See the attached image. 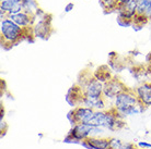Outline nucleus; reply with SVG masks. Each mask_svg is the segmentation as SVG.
<instances>
[{
    "mask_svg": "<svg viewBox=\"0 0 151 149\" xmlns=\"http://www.w3.org/2000/svg\"><path fill=\"white\" fill-rule=\"evenodd\" d=\"M90 124L93 126L102 127L110 132L122 130L126 125L124 119H122L121 116L113 108H110L109 110L95 111Z\"/></svg>",
    "mask_w": 151,
    "mask_h": 149,
    "instance_id": "obj_1",
    "label": "nucleus"
},
{
    "mask_svg": "<svg viewBox=\"0 0 151 149\" xmlns=\"http://www.w3.org/2000/svg\"><path fill=\"white\" fill-rule=\"evenodd\" d=\"M27 31L9 18L2 19L0 23V36L2 46L15 45L24 36H27Z\"/></svg>",
    "mask_w": 151,
    "mask_h": 149,
    "instance_id": "obj_2",
    "label": "nucleus"
},
{
    "mask_svg": "<svg viewBox=\"0 0 151 149\" xmlns=\"http://www.w3.org/2000/svg\"><path fill=\"white\" fill-rule=\"evenodd\" d=\"M77 85L81 87L83 95L87 97L101 98L103 97V84L93 76V74H82Z\"/></svg>",
    "mask_w": 151,
    "mask_h": 149,
    "instance_id": "obj_3",
    "label": "nucleus"
},
{
    "mask_svg": "<svg viewBox=\"0 0 151 149\" xmlns=\"http://www.w3.org/2000/svg\"><path fill=\"white\" fill-rule=\"evenodd\" d=\"M138 104H139V101H138V98H137L134 89L127 88L126 90L122 92L119 95H117L115 97V99L112 102L111 108H113L122 118V114L126 110H128L129 108H132V107Z\"/></svg>",
    "mask_w": 151,
    "mask_h": 149,
    "instance_id": "obj_4",
    "label": "nucleus"
},
{
    "mask_svg": "<svg viewBox=\"0 0 151 149\" xmlns=\"http://www.w3.org/2000/svg\"><path fill=\"white\" fill-rule=\"evenodd\" d=\"M95 111L93 109L78 106L71 110L68 113V120L71 123V126L77 123H88L90 124L93 116H94Z\"/></svg>",
    "mask_w": 151,
    "mask_h": 149,
    "instance_id": "obj_5",
    "label": "nucleus"
},
{
    "mask_svg": "<svg viewBox=\"0 0 151 149\" xmlns=\"http://www.w3.org/2000/svg\"><path fill=\"white\" fill-rule=\"evenodd\" d=\"M126 89H127V87L119 78L112 77L109 82L103 84V98L106 101L113 102L117 95H119L122 92Z\"/></svg>",
    "mask_w": 151,
    "mask_h": 149,
    "instance_id": "obj_6",
    "label": "nucleus"
},
{
    "mask_svg": "<svg viewBox=\"0 0 151 149\" xmlns=\"http://www.w3.org/2000/svg\"><path fill=\"white\" fill-rule=\"evenodd\" d=\"M93 125L88 123H77L72 125L70 131L68 132L69 135H71L72 137L76 138L79 144L87 140L88 138L92 137L93 135Z\"/></svg>",
    "mask_w": 151,
    "mask_h": 149,
    "instance_id": "obj_7",
    "label": "nucleus"
},
{
    "mask_svg": "<svg viewBox=\"0 0 151 149\" xmlns=\"http://www.w3.org/2000/svg\"><path fill=\"white\" fill-rule=\"evenodd\" d=\"M134 92L138 98L139 104L145 106L146 108L151 107V82L140 83Z\"/></svg>",
    "mask_w": 151,
    "mask_h": 149,
    "instance_id": "obj_8",
    "label": "nucleus"
},
{
    "mask_svg": "<svg viewBox=\"0 0 151 149\" xmlns=\"http://www.w3.org/2000/svg\"><path fill=\"white\" fill-rule=\"evenodd\" d=\"M50 16L48 14H46L43 19H41L34 26H33V34H34L36 37L41 38H46L48 37L49 32L52 30V25H50Z\"/></svg>",
    "mask_w": 151,
    "mask_h": 149,
    "instance_id": "obj_9",
    "label": "nucleus"
},
{
    "mask_svg": "<svg viewBox=\"0 0 151 149\" xmlns=\"http://www.w3.org/2000/svg\"><path fill=\"white\" fill-rule=\"evenodd\" d=\"M9 19H11L14 23H17L19 26H21L24 30H29V28H33L35 22V16L32 14H29L27 12L21 11L20 13L13 15H9Z\"/></svg>",
    "mask_w": 151,
    "mask_h": 149,
    "instance_id": "obj_10",
    "label": "nucleus"
},
{
    "mask_svg": "<svg viewBox=\"0 0 151 149\" xmlns=\"http://www.w3.org/2000/svg\"><path fill=\"white\" fill-rule=\"evenodd\" d=\"M80 145L86 149H109L110 138L106 136L102 137H90L87 140L82 142Z\"/></svg>",
    "mask_w": 151,
    "mask_h": 149,
    "instance_id": "obj_11",
    "label": "nucleus"
},
{
    "mask_svg": "<svg viewBox=\"0 0 151 149\" xmlns=\"http://www.w3.org/2000/svg\"><path fill=\"white\" fill-rule=\"evenodd\" d=\"M80 106L82 107H87V108L93 109L94 111H101V110H107V104H106V100L103 97L101 98H92V97H87L83 96L81 99Z\"/></svg>",
    "mask_w": 151,
    "mask_h": 149,
    "instance_id": "obj_12",
    "label": "nucleus"
},
{
    "mask_svg": "<svg viewBox=\"0 0 151 149\" xmlns=\"http://www.w3.org/2000/svg\"><path fill=\"white\" fill-rule=\"evenodd\" d=\"M83 92L81 89V87L79 85H73L69 89L68 94H67V97H66V100L71 107L76 108L80 106V102H81V99L83 98Z\"/></svg>",
    "mask_w": 151,
    "mask_h": 149,
    "instance_id": "obj_13",
    "label": "nucleus"
},
{
    "mask_svg": "<svg viewBox=\"0 0 151 149\" xmlns=\"http://www.w3.org/2000/svg\"><path fill=\"white\" fill-rule=\"evenodd\" d=\"M0 11H4L8 16L17 14V13H20L21 11H23L22 4H17L12 1H9V0L0 1Z\"/></svg>",
    "mask_w": 151,
    "mask_h": 149,
    "instance_id": "obj_14",
    "label": "nucleus"
},
{
    "mask_svg": "<svg viewBox=\"0 0 151 149\" xmlns=\"http://www.w3.org/2000/svg\"><path fill=\"white\" fill-rule=\"evenodd\" d=\"M93 76H94L98 81H100L102 84L109 82L111 78L114 77L113 75H112V72H111L110 67H106V65H102V67H98L94 71V73H93Z\"/></svg>",
    "mask_w": 151,
    "mask_h": 149,
    "instance_id": "obj_15",
    "label": "nucleus"
},
{
    "mask_svg": "<svg viewBox=\"0 0 151 149\" xmlns=\"http://www.w3.org/2000/svg\"><path fill=\"white\" fill-rule=\"evenodd\" d=\"M137 14L145 15L151 20V0H137Z\"/></svg>",
    "mask_w": 151,
    "mask_h": 149,
    "instance_id": "obj_16",
    "label": "nucleus"
},
{
    "mask_svg": "<svg viewBox=\"0 0 151 149\" xmlns=\"http://www.w3.org/2000/svg\"><path fill=\"white\" fill-rule=\"evenodd\" d=\"M40 7L36 0H22V10L29 14L34 15Z\"/></svg>",
    "mask_w": 151,
    "mask_h": 149,
    "instance_id": "obj_17",
    "label": "nucleus"
},
{
    "mask_svg": "<svg viewBox=\"0 0 151 149\" xmlns=\"http://www.w3.org/2000/svg\"><path fill=\"white\" fill-rule=\"evenodd\" d=\"M100 2L102 4V7L107 10V11H112V10H117L118 8V2L117 0H100Z\"/></svg>",
    "mask_w": 151,
    "mask_h": 149,
    "instance_id": "obj_18",
    "label": "nucleus"
},
{
    "mask_svg": "<svg viewBox=\"0 0 151 149\" xmlns=\"http://www.w3.org/2000/svg\"><path fill=\"white\" fill-rule=\"evenodd\" d=\"M148 21L149 20L145 16V15H141V14H136V16L134 18V20H132V24L134 25L138 26V27H141V26L146 25L148 23Z\"/></svg>",
    "mask_w": 151,
    "mask_h": 149,
    "instance_id": "obj_19",
    "label": "nucleus"
},
{
    "mask_svg": "<svg viewBox=\"0 0 151 149\" xmlns=\"http://www.w3.org/2000/svg\"><path fill=\"white\" fill-rule=\"evenodd\" d=\"M124 142L117 137H111L110 138V147L109 149H122Z\"/></svg>",
    "mask_w": 151,
    "mask_h": 149,
    "instance_id": "obj_20",
    "label": "nucleus"
},
{
    "mask_svg": "<svg viewBox=\"0 0 151 149\" xmlns=\"http://www.w3.org/2000/svg\"><path fill=\"white\" fill-rule=\"evenodd\" d=\"M63 142H64L65 144H79V142H78L76 138H73L71 135H69V134H67V136L64 138V140H63Z\"/></svg>",
    "mask_w": 151,
    "mask_h": 149,
    "instance_id": "obj_21",
    "label": "nucleus"
},
{
    "mask_svg": "<svg viewBox=\"0 0 151 149\" xmlns=\"http://www.w3.org/2000/svg\"><path fill=\"white\" fill-rule=\"evenodd\" d=\"M137 147H138V149H150L151 144L146 142V140H140V142H138V144H137Z\"/></svg>",
    "mask_w": 151,
    "mask_h": 149,
    "instance_id": "obj_22",
    "label": "nucleus"
},
{
    "mask_svg": "<svg viewBox=\"0 0 151 149\" xmlns=\"http://www.w3.org/2000/svg\"><path fill=\"white\" fill-rule=\"evenodd\" d=\"M122 149H138V147H137V145L132 144V143L124 142V144L122 146Z\"/></svg>",
    "mask_w": 151,
    "mask_h": 149,
    "instance_id": "obj_23",
    "label": "nucleus"
},
{
    "mask_svg": "<svg viewBox=\"0 0 151 149\" xmlns=\"http://www.w3.org/2000/svg\"><path fill=\"white\" fill-rule=\"evenodd\" d=\"M147 77L148 82H151V64H148L147 65Z\"/></svg>",
    "mask_w": 151,
    "mask_h": 149,
    "instance_id": "obj_24",
    "label": "nucleus"
},
{
    "mask_svg": "<svg viewBox=\"0 0 151 149\" xmlns=\"http://www.w3.org/2000/svg\"><path fill=\"white\" fill-rule=\"evenodd\" d=\"M71 9H73V4H68L67 6H66V8H65V12H69L71 11Z\"/></svg>",
    "mask_w": 151,
    "mask_h": 149,
    "instance_id": "obj_25",
    "label": "nucleus"
},
{
    "mask_svg": "<svg viewBox=\"0 0 151 149\" xmlns=\"http://www.w3.org/2000/svg\"><path fill=\"white\" fill-rule=\"evenodd\" d=\"M129 1H132V0H117V2H118V6H119V4H128Z\"/></svg>",
    "mask_w": 151,
    "mask_h": 149,
    "instance_id": "obj_26",
    "label": "nucleus"
},
{
    "mask_svg": "<svg viewBox=\"0 0 151 149\" xmlns=\"http://www.w3.org/2000/svg\"><path fill=\"white\" fill-rule=\"evenodd\" d=\"M0 1H4V0H0ZM9 1H12L17 4H22V0H9Z\"/></svg>",
    "mask_w": 151,
    "mask_h": 149,
    "instance_id": "obj_27",
    "label": "nucleus"
}]
</instances>
